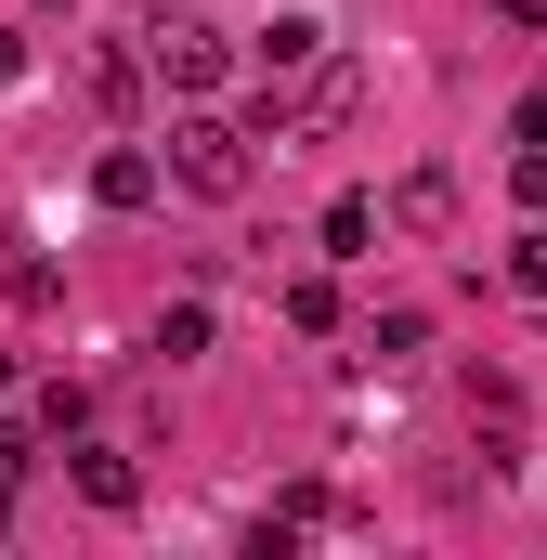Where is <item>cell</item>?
<instances>
[{
	"label": "cell",
	"instance_id": "obj_1",
	"mask_svg": "<svg viewBox=\"0 0 547 560\" xmlns=\"http://www.w3.org/2000/svg\"><path fill=\"white\" fill-rule=\"evenodd\" d=\"M170 183H183V196H209V209H235V196L261 183V143L235 131V118H209V105H196V118H170Z\"/></svg>",
	"mask_w": 547,
	"mask_h": 560
},
{
	"label": "cell",
	"instance_id": "obj_2",
	"mask_svg": "<svg viewBox=\"0 0 547 560\" xmlns=\"http://www.w3.org/2000/svg\"><path fill=\"white\" fill-rule=\"evenodd\" d=\"M143 66H156L170 92H222L235 39H222V26H196V13H156V26H143Z\"/></svg>",
	"mask_w": 547,
	"mask_h": 560
},
{
	"label": "cell",
	"instance_id": "obj_3",
	"mask_svg": "<svg viewBox=\"0 0 547 560\" xmlns=\"http://www.w3.org/2000/svg\"><path fill=\"white\" fill-rule=\"evenodd\" d=\"M287 105H300V131H352V118H365V66H326V52H313Z\"/></svg>",
	"mask_w": 547,
	"mask_h": 560
},
{
	"label": "cell",
	"instance_id": "obj_4",
	"mask_svg": "<svg viewBox=\"0 0 547 560\" xmlns=\"http://www.w3.org/2000/svg\"><path fill=\"white\" fill-rule=\"evenodd\" d=\"M66 469H79V495H92L105 522H118V509H143V469L118 456V443H79V430H66Z\"/></svg>",
	"mask_w": 547,
	"mask_h": 560
},
{
	"label": "cell",
	"instance_id": "obj_5",
	"mask_svg": "<svg viewBox=\"0 0 547 560\" xmlns=\"http://www.w3.org/2000/svg\"><path fill=\"white\" fill-rule=\"evenodd\" d=\"M248 52H261V79H300V66L326 52V13H274V26L248 39Z\"/></svg>",
	"mask_w": 547,
	"mask_h": 560
},
{
	"label": "cell",
	"instance_id": "obj_6",
	"mask_svg": "<svg viewBox=\"0 0 547 560\" xmlns=\"http://www.w3.org/2000/svg\"><path fill=\"white\" fill-rule=\"evenodd\" d=\"M92 196H105V209H156V156H131V143H118V156L92 170Z\"/></svg>",
	"mask_w": 547,
	"mask_h": 560
},
{
	"label": "cell",
	"instance_id": "obj_7",
	"mask_svg": "<svg viewBox=\"0 0 547 560\" xmlns=\"http://www.w3.org/2000/svg\"><path fill=\"white\" fill-rule=\"evenodd\" d=\"M392 222H417V235H443V222H456V183H443V170H405V196H392Z\"/></svg>",
	"mask_w": 547,
	"mask_h": 560
},
{
	"label": "cell",
	"instance_id": "obj_8",
	"mask_svg": "<svg viewBox=\"0 0 547 560\" xmlns=\"http://www.w3.org/2000/svg\"><path fill=\"white\" fill-rule=\"evenodd\" d=\"M0 287H13V313H53V287H66V275H53L39 248H0Z\"/></svg>",
	"mask_w": 547,
	"mask_h": 560
},
{
	"label": "cell",
	"instance_id": "obj_9",
	"mask_svg": "<svg viewBox=\"0 0 547 560\" xmlns=\"http://www.w3.org/2000/svg\"><path fill=\"white\" fill-rule=\"evenodd\" d=\"M365 235H379V196H339L326 209V261H365Z\"/></svg>",
	"mask_w": 547,
	"mask_h": 560
},
{
	"label": "cell",
	"instance_id": "obj_10",
	"mask_svg": "<svg viewBox=\"0 0 547 560\" xmlns=\"http://www.w3.org/2000/svg\"><path fill=\"white\" fill-rule=\"evenodd\" d=\"M405 352H430V313H379L365 326V365H405Z\"/></svg>",
	"mask_w": 547,
	"mask_h": 560
},
{
	"label": "cell",
	"instance_id": "obj_11",
	"mask_svg": "<svg viewBox=\"0 0 547 560\" xmlns=\"http://www.w3.org/2000/svg\"><path fill=\"white\" fill-rule=\"evenodd\" d=\"M156 352H170V365L209 352V300H170V313H156Z\"/></svg>",
	"mask_w": 547,
	"mask_h": 560
},
{
	"label": "cell",
	"instance_id": "obj_12",
	"mask_svg": "<svg viewBox=\"0 0 547 560\" xmlns=\"http://www.w3.org/2000/svg\"><path fill=\"white\" fill-rule=\"evenodd\" d=\"M509 287H522V300H547V222H522V235H509Z\"/></svg>",
	"mask_w": 547,
	"mask_h": 560
},
{
	"label": "cell",
	"instance_id": "obj_13",
	"mask_svg": "<svg viewBox=\"0 0 547 560\" xmlns=\"http://www.w3.org/2000/svg\"><path fill=\"white\" fill-rule=\"evenodd\" d=\"M509 196H522V209H547V143H522V156H509Z\"/></svg>",
	"mask_w": 547,
	"mask_h": 560
},
{
	"label": "cell",
	"instance_id": "obj_14",
	"mask_svg": "<svg viewBox=\"0 0 547 560\" xmlns=\"http://www.w3.org/2000/svg\"><path fill=\"white\" fill-rule=\"evenodd\" d=\"M26 456H39V443H26V430L0 418V482H26Z\"/></svg>",
	"mask_w": 547,
	"mask_h": 560
},
{
	"label": "cell",
	"instance_id": "obj_15",
	"mask_svg": "<svg viewBox=\"0 0 547 560\" xmlns=\"http://www.w3.org/2000/svg\"><path fill=\"white\" fill-rule=\"evenodd\" d=\"M509 131H522V143H547V92H522V105H509Z\"/></svg>",
	"mask_w": 547,
	"mask_h": 560
},
{
	"label": "cell",
	"instance_id": "obj_16",
	"mask_svg": "<svg viewBox=\"0 0 547 560\" xmlns=\"http://www.w3.org/2000/svg\"><path fill=\"white\" fill-rule=\"evenodd\" d=\"M496 26H547V0H496Z\"/></svg>",
	"mask_w": 547,
	"mask_h": 560
},
{
	"label": "cell",
	"instance_id": "obj_17",
	"mask_svg": "<svg viewBox=\"0 0 547 560\" xmlns=\"http://www.w3.org/2000/svg\"><path fill=\"white\" fill-rule=\"evenodd\" d=\"M0 79H26V39H13V26H0Z\"/></svg>",
	"mask_w": 547,
	"mask_h": 560
},
{
	"label": "cell",
	"instance_id": "obj_18",
	"mask_svg": "<svg viewBox=\"0 0 547 560\" xmlns=\"http://www.w3.org/2000/svg\"><path fill=\"white\" fill-rule=\"evenodd\" d=\"M39 13H79V0H39Z\"/></svg>",
	"mask_w": 547,
	"mask_h": 560
}]
</instances>
